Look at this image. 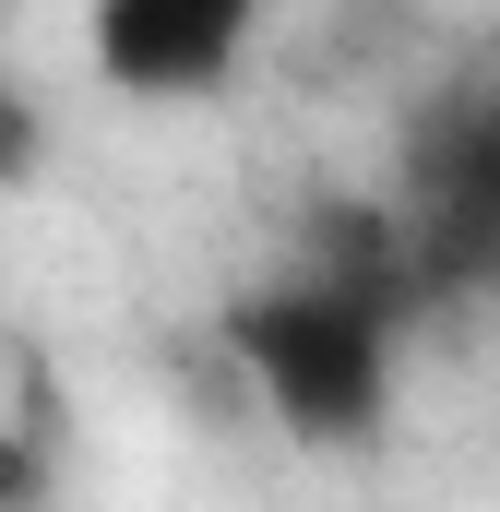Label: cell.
<instances>
[{
    "label": "cell",
    "mask_w": 500,
    "mask_h": 512,
    "mask_svg": "<svg viewBox=\"0 0 500 512\" xmlns=\"http://www.w3.org/2000/svg\"><path fill=\"white\" fill-rule=\"evenodd\" d=\"M227 382L298 441V453H381L405 405V334L381 274H274L227 310Z\"/></svg>",
    "instance_id": "1"
},
{
    "label": "cell",
    "mask_w": 500,
    "mask_h": 512,
    "mask_svg": "<svg viewBox=\"0 0 500 512\" xmlns=\"http://www.w3.org/2000/svg\"><path fill=\"white\" fill-rule=\"evenodd\" d=\"M250 48H262L250 0H108V12H84V72L108 96H143V108L227 96Z\"/></svg>",
    "instance_id": "2"
},
{
    "label": "cell",
    "mask_w": 500,
    "mask_h": 512,
    "mask_svg": "<svg viewBox=\"0 0 500 512\" xmlns=\"http://www.w3.org/2000/svg\"><path fill=\"white\" fill-rule=\"evenodd\" d=\"M417 203L441 239L500 251V84H453L417 120Z\"/></svg>",
    "instance_id": "3"
}]
</instances>
